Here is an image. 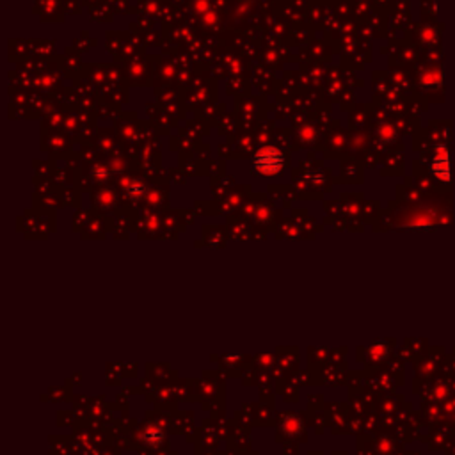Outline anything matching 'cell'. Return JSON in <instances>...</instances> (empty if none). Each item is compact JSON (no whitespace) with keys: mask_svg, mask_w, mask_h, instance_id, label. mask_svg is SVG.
<instances>
[{"mask_svg":"<svg viewBox=\"0 0 455 455\" xmlns=\"http://www.w3.org/2000/svg\"><path fill=\"white\" fill-rule=\"evenodd\" d=\"M285 158H283L281 151L276 148H263L253 158V165L260 174H278L283 169Z\"/></svg>","mask_w":455,"mask_h":455,"instance_id":"cell-1","label":"cell"}]
</instances>
